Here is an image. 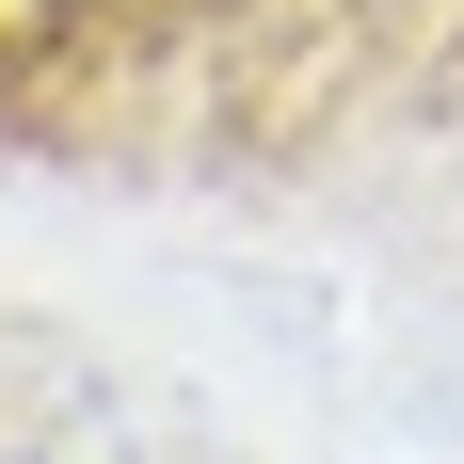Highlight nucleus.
Returning a JSON list of instances; mask_svg holds the SVG:
<instances>
[{"label":"nucleus","instance_id":"f257e3e1","mask_svg":"<svg viewBox=\"0 0 464 464\" xmlns=\"http://www.w3.org/2000/svg\"><path fill=\"white\" fill-rule=\"evenodd\" d=\"M112 16H144V0H0V64H33V48H96Z\"/></svg>","mask_w":464,"mask_h":464}]
</instances>
